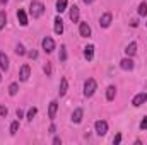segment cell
I'll use <instances>...</instances> for the list:
<instances>
[{"mask_svg": "<svg viewBox=\"0 0 147 145\" xmlns=\"http://www.w3.org/2000/svg\"><path fill=\"white\" fill-rule=\"evenodd\" d=\"M29 14L33 15V19H38L45 14V5L39 2V0H33L31 5H29Z\"/></svg>", "mask_w": 147, "mask_h": 145, "instance_id": "obj_1", "label": "cell"}, {"mask_svg": "<svg viewBox=\"0 0 147 145\" xmlns=\"http://www.w3.org/2000/svg\"><path fill=\"white\" fill-rule=\"evenodd\" d=\"M96 89H98V84H96L94 79H87V80L84 82V96H86V97H91V96L96 92Z\"/></svg>", "mask_w": 147, "mask_h": 145, "instance_id": "obj_2", "label": "cell"}, {"mask_svg": "<svg viewBox=\"0 0 147 145\" xmlns=\"http://www.w3.org/2000/svg\"><path fill=\"white\" fill-rule=\"evenodd\" d=\"M94 130H96V133H98L99 137H103V135H106V132H108V123H106L105 119H98V121L94 123Z\"/></svg>", "mask_w": 147, "mask_h": 145, "instance_id": "obj_3", "label": "cell"}, {"mask_svg": "<svg viewBox=\"0 0 147 145\" xmlns=\"http://www.w3.org/2000/svg\"><path fill=\"white\" fill-rule=\"evenodd\" d=\"M41 46H43V50H45L46 53H51V51L55 50V41H53L50 36H45L43 41H41Z\"/></svg>", "mask_w": 147, "mask_h": 145, "instance_id": "obj_4", "label": "cell"}, {"mask_svg": "<svg viewBox=\"0 0 147 145\" xmlns=\"http://www.w3.org/2000/svg\"><path fill=\"white\" fill-rule=\"evenodd\" d=\"M144 103H147V92H140V94H137V96L132 99V104H134L135 108L142 106Z\"/></svg>", "mask_w": 147, "mask_h": 145, "instance_id": "obj_5", "label": "cell"}, {"mask_svg": "<svg viewBox=\"0 0 147 145\" xmlns=\"http://www.w3.org/2000/svg\"><path fill=\"white\" fill-rule=\"evenodd\" d=\"M120 67L123 68V70H127V72H130V70H134V60L130 58V56H127V58H123L121 62H120Z\"/></svg>", "mask_w": 147, "mask_h": 145, "instance_id": "obj_6", "label": "cell"}, {"mask_svg": "<svg viewBox=\"0 0 147 145\" xmlns=\"http://www.w3.org/2000/svg\"><path fill=\"white\" fill-rule=\"evenodd\" d=\"M79 33H80V36L82 38H89L91 36V26L87 24V22H80V26H79Z\"/></svg>", "mask_w": 147, "mask_h": 145, "instance_id": "obj_7", "label": "cell"}, {"mask_svg": "<svg viewBox=\"0 0 147 145\" xmlns=\"http://www.w3.org/2000/svg\"><path fill=\"white\" fill-rule=\"evenodd\" d=\"M29 75H31L29 65H22V67H21V72H19V79H21L22 82H26V80L29 79Z\"/></svg>", "mask_w": 147, "mask_h": 145, "instance_id": "obj_8", "label": "cell"}, {"mask_svg": "<svg viewBox=\"0 0 147 145\" xmlns=\"http://www.w3.org/2000/svg\"><path fill=\"white\" fill-rule=\"evenodd\" d=\"M84 58H86L87 62H92V58H94V46H92V44H87V46L84 48Z\"/></svg>", "mask_w": 147, "mask_h": 145, "instance_id": "obj_9", "label": "cell"}, {"mask_svg": "<svg viewBox=\"0 0 147 145\" xmlns=\"http://www.w3.org/2000/svg\"><path fill=\"white\" fill-rule=\"evenodd\" d=\"M111 14L110 12H106V14H103L101 15V19H99V24H101V28H110V24H111Z\"/></svg>", "mask_w": 147, "mask_h": 145, "instance_id": "obj_10", "label": "cell"}, {"mask_svg": "<svg viewBox=\"0 0 147 145\" xmlns=\"http://www.w3.org/2000/svg\"><path fill=\"white\" fill-rule=\"evenodd\" d=\"M0 70H3V72L9 70V58L3 51H0Z\"/></svg>", "mask_w": 147, "mask_h": 145, "instance_id": "obj_11", "label": "cell"}, {"mask_svg": "<svg viewBox=\"0 0 147 145\" xmlns=\"http://www.w3.org/2000/svg\"><path fill=\"white\" fill-rule=\"evenodd\" d=\"M82 116H84V111H82V108H77L75 111L72 113V123H80L82 121Z\"/></svg>", "mask_w": 147, "mask_h": 145, "instance_id": "obj_12", "label": "cell"}, {"mask_svg": "<svg viewBox=\"0 0 147 145\" xmlns=\"http://www.w3.org/2000/svg\"><path fill=\"white\" fill-rule=\"evenodd\" d=\"M17 21H19L21 26H28V15H26V12L22 9L17 10Z\"/></svg>", "mask_w": 147, "mask_h": 145, "instance_id": "obj_13", "label": "cell"}, {"mask_svg": "<svg viewBox=\"0 0 147 145\" xmlns=\"http://www.w3.org/2000/svg\"><path fill=\"white\" fill-rule=\"evenodd\" d=\"M57 109H58V103H57V101H51V103H50V108H48V116H50V119H55Z\"/></svg>", "mask_w": 147, "mask_h": 145, "instance_id": "obj_14", "label": "cell"}, {"mask_svg": "<svg viewBox=\"0 0 147 145\" xmlns=\"http://www.w3.org/2000/svg\"><path fill=\"white\" fill-rule=\"evenodd\" d=\"M79 17H80L79 7H77V5L70 7V21H72V22H79Z\"/></svg>", "mask_w": 147, "mask_h": 145, "instance_id": "obj_15", "label": "cell"}, {"mask_svg": "<svg viewBox=\"0 0 147 145\" xmlns=\"http://www.w3.org/2000/svg\"><path fill=\"white\" fill-rule=\"evenodd\" d=\"M53 22H55V28H53L55 33H57V34H62V33H63V21H62L60 17H55Z\"/></svg>", "mask_w": 147, "mask_h": 145, "instance_id": "obj_16", "label": "cell"}, {"mask_svg": "<svg viewBox=\"0 0 147 145\" xmlns=\"http://www.w3.org/2000/svg\"><path fill=\"white\" fill-rule=\"evenodd\" d=\"M125 53H127V56H134L135 53H137V43H130V44H127V48H125Z\"/></svg>", "mask_w": 147, "mask_h": 145, "instance_id": "obj_17", "label": "cell"}, {"mask_svg": "<svg viewBox=\"0 0 147 145\" xmlns=\"http://www.w3.org/2000/svg\"><path fill=\"white\" fill-rule=\"evenodd\" d=\"M67 89H69V80L63 77L62 79V82H60V89H58V92H60V96H65V92H67Z\"/></svg>", "mask_w": 147, "mask_h": 145, "instance_id": "obj_18", "label": "cell"}, {"mask_svg": "<svg viewBox=\"0 0 147 145\" xmlns=\"http://www.w3.org/2000/svg\"><path fill=\"white\" fill-rule=\"evenodd\" d=\"M115 96H116V87H115V85H110V87L106 89V99H108V101H113Z\"/></svg>", "mask_w": 147, "mask_h": 145, "instance_id": "obj_19", "label": "cell"}, {"mask_svg": "<svg viewBox=\"0 0 147 145\" xmlns=\"http://www.w3.org/2000/svg\"><path fill=\"white\" fill-rule=\"evenodd\" d=\"M67 9V0H57V12H63Z\"/></svg>", "mask_w": 147, "mask_h": 145, "instance_id": "obj_20", "label": "cell"}, {"mask_svg": "<svg viewBox=\"0 0 147 145\" xmlns=\"http://www.w3.org/2000/svg\"><path fill=\"white\" fill-rule=\"evenodd\" d=\"M58 60H60V62H65V60H67V48H65V44H62V46H60V55H58Z\"/></svg>", "mask_w": 147, "mask_h": 145, "instance_id": "obj_21", "label": "cell"}, {"mask_svg": "<svg viewBox=\"0 0 147 145\" xmlns=\"http://www.w3.org/2000/svg\"><path fill=\"white\" fill-rule=\"evenodd\" d=\"M17 91H19V84H17V82H12V84L9 85V94H10V96H16Z\"/></svg>", "mask_w": 147, "mask_h": 145, "instance_id": "obj_22", "label": "cell"}, {"mask_svg": "<svg viewBox=\"0 0 147 145\" xmlns=\"http://www.w3.org/2000/svg\"><path fill=\"white\" fill-rule=\"evenodd\" d=\"M5 24H7V14L5 10H0V31L5 28Z\"/></svg>", "mask_w": 147, "mask_h": 145, "instance_id": "obj_23", "label": "cell"}, {"mask_svg": "<svg viewBox=\"0 0 147 145\" xmlns=\"http://www.w3.org/2000/svg\"><path fill=\"white\" fill-rule=\"evenodd\" d=\"M139 15H147V2H142L140 5H139Z\"/></svg>", "mask_w": 147, "mask_h": 145, "instance_id": "obj_24", "label": "cell"}, {"mask_svg": "<svg viewBox=\"0 0 147 145\" xmlns=\"http://www.w3.org/2000/svg\"><path fill=\"white\" fill-rule=\"evenodd\" d=\"M17 130H19V119H17V121H14V123L10 125V135H16V133H17Z\"/></svg>", "mask_w": 147, "mask_h": 145, "instance_id": "obj_25", "label": "cell"}, {"mask_svg": "<svg viewBox=\"0 0 147 145\" xmlns=\"http://www.w3.org/2000/svg\"><path fill=\"white\" fill-rule=\"evenodd\" d=\"M16 53H17V55H21V56H22V55H26V53H28V51H26V50H24V46H22V44H21V43H19V44H17V46H16Z\"/></svg>", "mask_w": 147, "mask_h": 145, "instance_id": "obj_26", "label": "cell"}, {"mask_svg": "<svg viewBox=\"0 0 147 145\" xmlns=\"http://www.w3.org/2000/svg\"><path fill=\"white\" fill-rule=\"evenodd\" d=\"M36 113H38L36 108H31L29 111H28V119H29V121H33V118L36 116Z\"/></svg>", "mask_w": 147, "mask_h": 145, "instance_id": "obj_27", "label": "cell"}, {"mask_svg": "<svg viewBox=\"0 0 147 145\" xmlns=\"http://www.w3.org/2000/svg\"><path fill=\"white\" fill-rule=\"evenodd\" d=\"M28 56H29L31 60H36L38 58V51L36 50H29V51H28Z\"/></svg>", "mask_w": 147, "mask_h": 145, "instance_id": "obj_28", "label": "cell"}, {"mask_svg": "<svg viewBox=\"0 0 147 145\" xmlns=\"http://www.w3.org/2000/svg\"><path fill=\"white\" fill-rule=\"evenodd\" d=\"M140 130H147V116H144V119L140 123Z\"/></svg>", "mask_w": 147, "mask_h": 145, "instance_id": "obj_29", "label": "cell"}, {"mask_svg": "<svg viewBox=\"0 0 147 145\" xmlns=\"http://www.w3.org/2000/svg\"><path fill=\"white\" fill-rule=\"evenodd\" d=\"M7 113H9V109L5 106H0V116H7Z\"/></svg>", "mask_w": 147, "mask_h": 145, "instance_id": "obj_30", "label": "cell"}, {"mask_svg": "<svg viewBox=\"0 0 147 145\" xmlns=\"http://www.w3.org/2000/svg\"><path fill=\"white\" fill-rule=\"evenodd\" d=\"M43 70H45V73H46V75H50V73H51V67H50V63H46Z\"/></svg>", "mask_w": 147, "mask_h": 145, "instance_id": "obj_31", "label": "cell"}, {"mask_svg": "<svg viewBox=\"0 0 147 145\" xmlns=\"http://www.w3.org/2000/svg\"><path fill=\"white\" fill-rule=\"evenodd\" d=\"M120 142H121V135H120V133H118V135H116V137H115V138H113V144L116 145V144H120Z\"/></svg>", "mask_w": 147, "mask_h": 145, "instance_id": "obj_32", "label": "cell"}, {"mask_svg": "<svg viewBox=\"0 0 147 145\" xmlns=\"http://www.w3.org/2000/svg\"><path fill=\"white\" fill-rule=\"evenodd\" d=\"M53 144H55V145H60V144H62V140H60L58 137H55V138H53Z\"/></svg>", "mask_w": 147, "mask_h": 145, "instance_id": "obj_33", "label": "cell"}, {"mask_svg": "<svg viewBox=\"0 0 147 145\" xmlns=\"http://www.w3.org/2000/svg\"><path fill=\"white\" fill-rule=\"evenodd\" d=\"M55 132H57V126H55V125H51V126H50V133H55Z\"/></svg>", "mask_w": 147, "mask_h": 145, "instance_id": "obj_34", "label": "cell"}, {"mask_svg": "<svg viewBox=\"0 0 147 145\" xmlns=\"http://www.w3.org/2000/svg\"><path fill=\"white\" fill-rule=\"evenodd\" d=\"M17 118H19V119L22 118V111H21V109H17Z\"/></svg>", "mask_w": 147, "mask_h": 145, "instance_id": "obj_35", "label": "cell"}, {"mask_svg": "<svg viewBox=\"0 0 147 145\" xmlns=\"http://www.w3.org/2000/svg\"><path fill=\"white\" fill-rule=\"evenodd\" d=\"M94 0H84V3H92Z\"/></svg>", "mask_w": 147, "mask_h": 145, "instance_id": "obj_36", "label": "cell"}, {"mask_svg": "<svg viewBox=\"0 0 147 145\" xmlns=\"http://www.w3.org/2000/svg\"><path fill=\"white\" fill-rule=\"evenodd\" d=\"M0 3H7V0H0Z\"/></svg>", "mask_w": 147, "mask_h": 145, "instance_id": "obj_37", "label": "cell"}, {"mask_svg": "<svg viewBox=\"0 0 147 145\" xmlns=\"http://www.w3.org/2000/svg\"><path fill=\"white\" fill-rule=\"evenodd\" d=\"M0 82H2V75H0Z\"/></svg>", "mask_w": 147, "mask_h": 145, "instance_id": "obj_38", "label": "cell"}]
</instances>
